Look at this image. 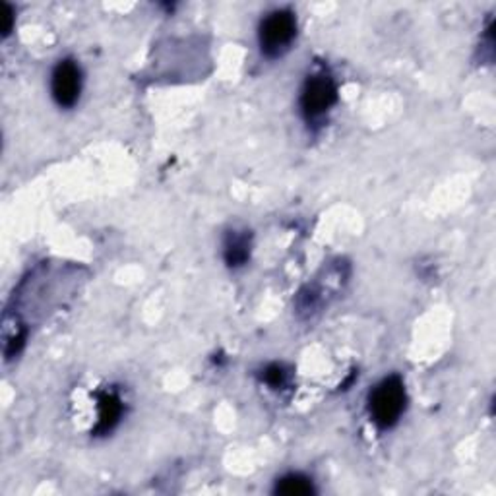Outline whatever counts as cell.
I'll return each instance as SVG.
<instances>
[{
	"instance_id": "obj_9",
	"label": "cell",
	"mask_w": 496,
	"mask_h": 496,
	"mask_svg": "<svg viewBox=\"0 0 496 496\" xmlns=\"http://www.w3.org/2000/svg\"><path fill=\"white\" fill-rule=\"evenodd\" d=\"M0 31H3V37H8L12 34L14 24H16V16H14V8L10 6L8 3H3V12H0Z\"/></svg>"
},
{
	"instance_id": "obj_4",
	"label": "cell",
	"mask_w": 496,
	"mask_h": 496,
	"mask_svg": "<svg viewBox=\"0 0 496 496\" xmlns=\"http://www.w3.org/2000/svg\"><path fill=\"white\" fill-rule=\"evenodd\" d=\"M51 95L59 107L72 109L82 95V70L76 60L62 59L52 70Z\"/></svg>"
},
{
	"instance_id": "obj_3",
	"label": "cell",
	"mask_w": 496,
	"mask_h": 496,
	"mask_svg": "<svg viewBox=\"0 0 496 496\" xmlns=\"http://www.w3.org/2000/svg\"><path fill=\"white\" fill-rule=\"evenodd\" d=\"M297 39V18L289 8L273 10L260 22L258 43L266 59H281Z\"/></svg>"
},
{
	"instance_id": "obj_6",
	"label": "cell",
	"mask_w": 496,
	"mask_h": 496,
	"mask_svg": "<svg viewBox=\"0 0 496 496\" xmlns=\"http://www.w3.org/2000/svg\"><path fill=\"white\" fill-rule=\"evenodd\" d=\"M252 252V235L247 229L227 231L224 240V258L229 268H242L250 260Z\"/></svg>"
},
{
	"instance_id": "obj_7",
	"label": "cell",
	"mask_w": 496,
	"mask_h": 496,
	"mask_svg": "<svg viewBox=\"0 0 496 496\" xmlns=\"http://www.w3.org/2000/svg\"><path fill=\"white\" fill-rule=\"evenodd\" d=\"M273 492L281 496H311L316 492V489L309 477H304L301 473H291L278 479Z\"/></svg>"
},
{
	"instance_id": "obj_5",
	"label": "cell",
	"mask_w": 496,
	"mask_h": 496,
	"mask_svg": "<svg viewBox=\"0 0 496 496\" xmlns=\"http://www.w3.org/2000/svg\"><path fill=\"white\" fill-rule=\"evenodd\" d=\"M124 413V405L119 394L114 392H101L98 396V425L93 432L98 437H105L119 427Z\"/></svg>"
},
{
	"instance_id": "obj_2",
	"label": "cell",
	"mask_w": 496,
	"mask_h": 496,
	"mask_svg": "<svg viewBox=\"0 0 496 496\" xmlns=\"http://www.w3.org/2000/svg\"><path fill=\"white\" fill-rule=\"evenodd\" d=\"M337 99H340V93H337V83L332 74L326 70L312 72L304 80L299 98L303 119L307 124H320Z\"/></svg>"
},
{
	"instance_id": "obj_8",
	"label": "cell",
	"mask_w": 496,
	"mask_h": 496,
	"mask_svg": "<svg viewBox=\"0 0 496 496\" xmlns=\"http://www.w3.org/2000/svg\"><path fill=\"white\" fill-rule=\"evenodd\" d=\"M262 382H266V386H270L272 390H283L287 388L291 382V371L285 365L273 363L268 365L262 371Z\"/></svg>"
},
{
	"instance_id": "obj_1",
	"label": "cell",
	"mask_w": 496,
	"mask_h": 496,
	"mask_svg": "<svg viewBox=\"0 0 496 496\" xmlns=\"http://www.w3.org/2000/svg\"><path fill=\"white\" fill-rule=\"evenodd\" d=\"M407 407V392L404 380L398 374L386 376L368 394V415L380 430L398 425Z\"/></svg>"
}]
</instances>
